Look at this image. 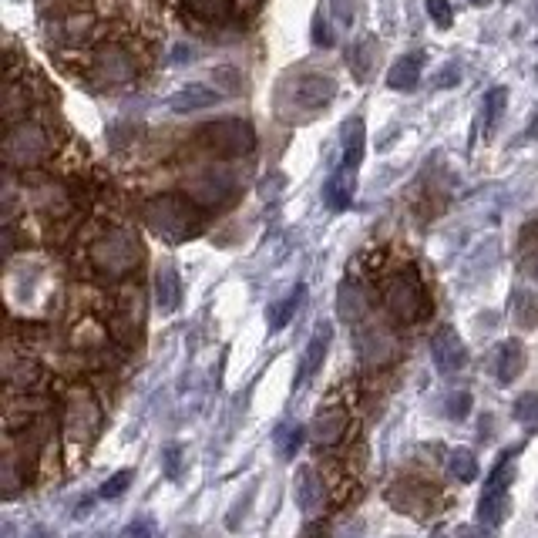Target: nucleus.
Listing matches in <instances>:
<instances>
[{
	"label": "nucleus",
	"instance_id": "obj_1",
	"mask_svg": "<svg viewBox=\"0 0 538 538\" xmlns=\"http://www.w3.org/2000/svg\"><path fill=\"white\" fill-rule=\"evenodd\" d=\"M142 222L148 226V233H155L159 239H165V243H185V239H192L202 229V212L192 196L165 192V196H155L145 202Z\"/></svg>",
	"mask_w": 538,
	"mask_h": 538
},
{
	"label": "nucleus",
	"instance_id": "obj_2",
	"mask_svg": "<svg viewBox=\"0 0 538 538\" xmlns=\"http://www.w3.org/2000/svg\"><path fill=\"white\" fill-rule=\"evenodd\" d=\"M145 259V249L138 243L135 233L128 229H111V233H101L95 243L88 246V266L95 269L101 280H128L132 273H138Z\"/></svg>",
	"mask_w": 538,
	"mask_h": 538
},
{
	"label": "nucleus",
	"instance_id": "obj_3",
	"mask_svg": "<svg viewBox=\"0 0 538 538\" xmlns=\"http://www.w3.org/2000/svg\"><path fill=\"white\" fill-rule=\"evenodd\" d=\"M380 303L391 313V320L404 323V327L421 323L431 313V296L424 290L421 276H417L411 266L387 276L384 286H380Z\"/></svg>",
	"mask_w": 538,
	"mask_h": 538
},
{
	"label": "nucleus",
	"instance_id": "obj_4",
	"mask_svg": "<svg viewBox=\"0 0 538 538\" xmlns=\"http://www.w3.org/2000/svg\"><path fill=\"white\" fill-rule=\"evenodd\" d=\"M0 152H4V165L11 172H27V169H37L41 162H48V155L54 152V142H51V132L41 122L24 118V122L7 128Z\"/></svg>",
	"mask_w": 538,
	"mask_h": 538
},
{
	"label": "nucleus",
	"instance_id": "obj_5",
	"mask_svg": "<svg viewBox=\"0 0 538 538\" xmlns=\"http://www.w3.org/2000/svg\"><path fill=\"white\" fill-rule=\"evenodd\" d=\"M337 95V81L327 74H300L286 78L280 85V115L283 118H306L323 111Z\"/></svg>",
	"mask_w": 538,
	"mask_h": 538
},
{
	"label": "nucleus",
	"instance_id": "obj_6",
	"mask_svg": "<svg viewBox=\"0 0 538 538\" xmlns=\"http://www.w3.org/2000/svg\"><path fill=\"white\" fill-rule=\"evenodd\" d=\"M199 145L219 159H243L256 148V132L246 118H219L199 128Z\"/></svg>",
	"mask_w": 538,
	"mask_h": 538
},
{
	"label": "nucleus",
	"instance_id": "obj_7",
	"mask_svg": "<svg viewBox=\"0 0 538 538\" xmlns=\"http://www.w3.org/2000/svg\"><path fill=\"white\" fill-rule=\"evenodd\" d=\"M88 74L105 88H122L138 78V58L125 44H98L88 58Z\"/></svg>",
	"mask_w": 538,
	"mask_h": 538
},
{
	"label": "nucleus",
	"instance_id": "obj_8",
	"mask_svg": "<svg viewBox=\"0 0 538 538\" xmlns=\"http://www.w3.org/2000/svg\"><path fill=\"white\" fill-rule=\"evenodd\" d=\"M101 428V407L85 387H74L64 401V434L71 444H88Z\"/></svg>",
	"mask_w": 538,
	"mask_h": 538
},
{
	"label": "nucleus",
	"instance_id": "obj_9",
	"mask_svg": "<svg viewBox=\"0 0 538 538\" xmlns=\"http://www.w3.org/2000/svg\"><path fill=\"white\" fill-rule=\"evenodd\" d=\"M512 451L502 454L498 468L491 471L485 481V491H481V502H478V518L481 525H502L508 518V485H512Z\"/></svg>",
	"mask_w": 538,
	"mask_h": 538
},
{
	"label": "nucleus",
	"instance_id": "obj_10",
	"mask_svg": "<svg viewBox=\"0 0 538 538\" xmlns=\"http://www.w3.org/2000/svg\"><path fill=\"white\" fill-rule=\"evenodd\" d=\"M233 192H236V182L226 169H202L189 179V196L196 199L199 206H222Z\"/></svg>",
	"mask_w": 538,
	"mask_h": 538
},
{
	"label": "nucleus",
	"instance_id": "obj_11",
	"mask_svg": "<svg viewBox=\"0 0 538 538\" xmlns=\"http://www.w3.org/2000/svg\"><path fill=\"white\" fill-rule=\"evenodd\" d=\"M431 357H434V367H438L441 374H458V370H465L468 350H465V343H461L458 333H454V327H441L438 333H434Z\"/></svg>",
	"mask_w": 538,
	"mask_h": 538
},
{
	"label": "nucleus",
	"instance_id": "obj_12",
	"mask_svg": "<svg viewBox=\"0 0 538 538\" xmlns=\"http://www.w3.org/2000/svg\"><path fill=\"white\" fill-rule=\"evenodd\" d=\"M357 350H360V360H364V364L380 367V364H387V360H394L397 343H394V337H391V333H387V330L367 327V330H360Z\"/></svg>",
	"mask_w": 538,
	"mask_h": 538
},
{
	"label": "nucleus",
	"instance_id": "obj_13",
	"mask_svg": "<svg viewBox=\"0 0 538 538\" xmlns=\"http://www.w3.org/2000/svg\"><path fill=\"white\" fill-rule=\"evenodd\" d=\"M95 31L98 24L91 14H68L54 24V37H58V44H64V48H85V44L95 41Z\"/></svg>",
	"mask_w": 538,
	"mask_h": 538
},
{
	"label": "nucleus",
	"instance_id": "obj_14",
	"mask_svg": "<svg viewBox=\"0 0 538 538\" xmlns=\"http://www.w3.org/2000/svg\"><path fill=\"white\" fill-rule=\"evenodd\" d=\"M330 340H333V327H330V323H320V327L313 330L310 343H306V350H303L300 374H296V387H303L306 380H310L323 367V357H327V350H330Z\"/></svg>",
	"mask_w": 538,
	"mask_h": 538
},
{
	"label": "nucleus",
	"instance_id": "obj_15",
	"mask_svg": "<svg viewBox=\"0 0 538 538\" xmlns=\"http://www.w3.org/2000/svg\"><path fill=\"white\" fill-rule=\"evenodd\" d=\"M347 424H350V414L347 407H327V411H320L317 417H313V441L320 444V448H333L343 434H347Z\"/></svg>",
	"mask_w": 538,
	"mask_h": 538
},
{
	"label": "nucleus",
	"instance_id": "obj_16",
	"mask_svg": "<svg viewBox=\"0 0 538 538\" xmlns=\"http://www.w3.org/2000/svg\"><path fill=\"white\" fill-rule=\"evenodd\" d=\"M222 101V91L219 88H209V85H185L179 88L175 95L169 98V108L175 115H192V111H206L212 105Z\"/></svg>",
	"mask_w": 538,
	"mask_h": 538
},
{
	"label": "nucleus",
	"instance_id": "obj_17",
	"mask_svg": "<svg viewBox=\"0 0 538 538\" xmlns=\"http://www.w3.org/2000/svg\"><path fill=\"white\" fill-rule=\"evenodd\" d=\"M323 498H327V488H323L320 475L313 468L296 471V505L303 508L306 515H320L323 512Z\"/></svg>",
	"mask_w": 538,
	"mask_h": 538
},
{
	"label": "nucleus",
	"instance_id": "obj_18",
	"mask_svg": "<svg viewBox=\"0 0 538 538\" xmlns=\"http://www.w3.org/2000/svg\"><path fill=\"white\" fill-rule=\"evenodd\" d=\"M34 206L41 209L44 216L61 219V216H68V212L74 209V196H71L68 185L44 182V185H37V189H34Z\"/></svg>",
	"mask_w": 538,
	"mask_h": 538
},
{
	"label": "nucleus",
	"instance_id": "obj_19",
	"mask_svg": "<svg viewBox=\"0 0 538 538\" xmlns=\"http://www.w3.org/2000/svg\"><path fill=\"white\" fill-rule=\"evenodd\" d=\"M34 105V95H31V85H27V78H7V88H4V122L7 128L24 122L27 111Z\"/></svg>",
	"mask_w": 538,
	"mask_h": 538
},
{
	"label": "nucleus",
	"instance_id": "obj_20",
	"mask_svg": "<svg viewBox=\"0 0 538 538\" xmlns=\"http://www.w3.org/2000/svg\"><path fill=\"white\" fill-rule=\"evenodd\" d=\"M525 370V347L522 340H505L495 354V377L498 384H512L518 380V374Z\"/></svg>",
	"mask_w": 538,
	"mask_h": 538
},
{
	"label": "nucleus",
	"instance_id": "obj_21",
	"mask_svg": "<svg viewBox=\"0 0 538 538\" xmlns=\"http://www.w3.org/2000/svg\"><path fill=\"white\" fill-rule=\"evenodd\" d=\"M179 300H182V283L175 266H159V273H155V303H159V310L175 313L179 310Z\"/></svg>",
	"mask_w": 538,
	"mask_h": 538
},
{
	"label": "nucleus",
	"instance_id": "obj_22",
	"mask_svg": "<svg viewBox=\"0 0 538 538\" xmlns=\"http://www.w3.org/2000/svg\"><path fill=\"white\" fill-rule=\"evenodd\" d=\"M364 145H367L364 118L360 115L347 118V125H343V165H347V169H357L360 165V159H364Z\"/></svg>",
	"mask_w": 538,
	"mask_h": 538
},
{
	"label": "nucleus",
	"instance_id": "obj_23",
	"mask_svg": "<svg viewBox=\"0 0 538 538\" xmlns=\"http://www.w3.org/2000/svg\"><path fill=\"white\" fill-rule=\"evenodd\" d=\"M239 0H185V11H189L196 21L206 24H222L236 14Z\"/></svg>",
	"mask_w": 538,
	"mask_h": 538
},
{
	"label": "nucleus",
	"instance_id": "obj_24",
	"mask_svg": "<svg viewBox=\"0 0 538 538\" xmlns=\"http://www.w3.org/2000/svg\"><path fill=\"white\" fill-rule=\"evenodd\" d=\"M387 85L394 91H414L421 85V58H417V54H407V58L394 61V68L387 71Z\"/></svg>",
	"mask_w": 538,
	"mask_h": 538
},
{
	"label": "nucleus",
	"instance_id": "obj_25",
	"mask_svg": "<svg viewBox=\"0 0 538 538\" xmlns=\"http://www.w3.org/2000/svg\"><path fill=\"white\" fill-rule=\"evenodd\" d=\"M303 296H306V290H303V286H296V290H293V293H286L280 303H273V306H269V310H266V323H269V330H283L286 323L293 320V313H296V306L303 303Z\"/></svg>",
	"mask_w": 538,
	"mask_h": 538
},
{
	"label": "nucleus",
	"instance_id": "obj_26",
	"mask_svg": "<svg viewBox=\"0 0 538 538\" xmlns=\"http://www.w3.org/2000/svg\"><path fill=\"white\" fill-rule=\"evenodd\" d=\"M350 199H354V185H350V179L343 172L330 175L327 185H323V202H327L330 209H350Z\"/></svg>",
	"mask_w": 538,
	"mask_h": 538
},
{
	"label": "nucleus",
	"instance_id": "obj_27",
	"mask_svg": "<svg viewBox=\"0 0 538 538\" xmlns=\"http://www.w3.org/2000/svg\"><path fill=\"white\" fill-rule=\"evenodd\" d=\"M37 364L34 360H14V354H7V367H4V377H7V384L11 387H31L34 380H37Z\"/></svg>",
	"mask_w": 538,
	"mask_h": 538
},
{
	"label": "nucleus",
	"instance_id": "obj_28",
	"mask_svg": "<svg viewBox=\"0 0 538 538\" xmlns=\"http://www.w3.org/2000/svg\"><path fill=\"white\" fill-rule=\"evenodd\" d=\"M505 101H508L505 88H491L485 95V105H481V128H485V135L495 132L498 118H502V111H505Z\"/></svg>",
	"mask_w": 538,
	"mask_h": 538
},
{
	"label": "nucleus",
	"instance_id": "obj_29",
	"mask_svg": "<svg viewBox=\"0 0 538 538\" xmlns=\"http://www.w3.org/2000/svg\"><path fill=\"white\" fill-rule=\"evenodd\" d=\"M300 444H303L300 424H280V428H276V451H280L283 461H293L296 451H300Z\"/></svg>",
	"mask_w": 538,
	"mask_h": 538
},
{
	"label": "nucleus",
	"instance_id": "obj_30",
	"mask_svg": "<svg viewBox=\"0 0 538 538\" xmlns=\"http://www.w3.org/2000/svg\"><path fill=\"white\" fill-rule=\"evenodd\" d=\"M448 471L458 481H465V485H471V481L478 478V461H475V454L465 451V448H458V451H451V458H448Z\"/></svg>",
	"mask_w": 538,
	"mask_h": 538
},
{
	"label": "nucleus",
	"instance_id": "obj_31",
	"mask_svg": "<svg viewBox=\"0 0 538 538\" xmlns=\"http://www.w3.org/2000/svg\"><path fill=\"white\" fill-rule=\"evenodd\" d=\"M350 64H354V71H357V78H367V71H370V58H374V37H360V41L350 48Z\"/></svg>",
	"mask_w": 538,
	"mask_h": 538
},
{
	"label": "nucleus",
	"instance_id": "obj_32",
	"mask_svg": "<svg viewBox=\"0 0 538 538\" xmlns=\"http://www.w3.org/2000/svg\"><path fill=\"white\" fill-rule=\"evenodd\" d=\"M515 421L528 424V428H538V394H522L512 407Z\"/></svg>",
	"mask_w": 538,
	"mask_h": 538
},
{
	"label": "nucleus",
	"instance_id": "obj_33",
	"mask_svg": "<svg viewBox=\"0 0 538 538\" xmlns=\"http://www.w3.org/2000/svg\"><path fill=\"white\" fill-rule=\"evenodd\" d=\"M135 478V471L132 468H125V471H118V475H111L105 485H101V498H118V495H125V488H128V481Z\"/></svg>",
	"mask_w": 538,
	"mask_h": 538
},
{
	"label": "nucleus",
	"instance_id": "obj_34",
	"mask_svg": "<svg viewBox=\"0 0 538 538\" xmlns=\"http://www.w3.org/2000/svg\"><path fill=\"white\" fill-rule=\"evenodd\" d=\"M424 7H428V14H431V21L438 24V27H451V4L448 0H424Z\"/></svg>",
	"mask_w": 538,
	"mask_h": 538
},
{
	"label": "nucleus",
	"instance_id": "obj_35",
	"mask_svg": "<svg viewBox=\"0 0 538 538\" xmlns=\"http://www.w3.org/2000/svg\"><path fill=\"white\" fill-rule=\"evenodd\" d=\"M471 414V394H451L448 397V417H454V421H465V417Z\"/></svg>",
	"mask_w": 538,
	"mask_h": 538
},
{
	"label": "nucleus",
	"instance_id": "obj_36",
	"mask_svg": "<svg viewBox=\"0 0 538 538\" xmlns=\"http://www.w3.org/2000/svg\"><path fill=\"white\" fill-rule=\"evenodd\" d=\"M461 81V71L458 64H444V68L431 78V88H454Z\"/></svg>",
	"mask_w": 538,
	"mask_h": 538
},
{
	"label": "nucleus",
	"instance_id": "obj_37",
	"mask_svg": "<svg viewBox=\"0 0 538 538\" xmlns=\"http://www.w3.org/2000/svg\"><path fill=\"white\" fill-rule=\"evenodd\" d=\"M212 78H216V85H222L226 91H243V81H239V74H236V68H216L212 71Z\"/></svg>",
	"mask_w": 538,
	"mask_h": 538
},
{
	"label": "nucleus",
	"instance_id": "obj_38",
	"mask_svg": "<svg viewBox=\"0 0 538 538\" xmlns=\"http://www.w3.org/2000/svg\"><path fill=\"white\" fill-rule=\"evenodd\" d=\"M179 468H182V448H179V444H172V448L165 451V475L175 478V475H179Z\"/></svg>",
	"mask_w": 538,
	"mask_h": 538
},
{
	"label": "nucleus",
	"instance_id": "obj_39",
	"mask_svg": "<svg viewBox=\"0 0 538 538\" xmlns=\"http://www.w3.org/2000/svg\"><path fill=\"white\" fill-rule=\"evenodd\" d=\"M122 538H152V525H148V522H135V525H128Z\"/></svg>",
	"mask_w": 538,
	"mask_h": 538
},
{
	"label": "nucleus",
	"instance_id": "obj_40",
	"mask_svg": "<svg viewBox=\"0 0 538 538\" xmlns=\"http://www.w3.org/2000/svg\"><path fill=\"white\" fill-rule=\"evenodd\" d=\"M313 41H317L320 48H330V44H333V37H330L327 24H323V21H317V24H313Z\"/></svg>",
	"mask_w": 538,
	"mask_h": 538
},
{
	"label": "nucleus",
	"instance_id": "obj_41",
	"mask_svg": "<svg viewBox=\"0 0 538 538\" xmlns=\"http://www.w3.org/2000/svg\"><path fill=\"white\" fill-rule=\"evenodd\" d=\"M458 538H491V535L478 532V528H461V532H458Z\"/></svg>",
	"mask_w": 538,
	"mask_h": 538
},
{
	"label": "nucleus",
	"instance_id": "obj_42",
	"mask_svg": "<svg viewBox=\"0 0 538 538\" xmlns=\"http://www.w3.org/2000/svg\"><path fill=\"white\" fill-rule=\"evenodd\" d=\"M528 138H538V111H535V118H532V125H528Z\"/></svg>",
	"mask_w": 538,
	"mask_h": 538
},
{
	"label": "nucleus",
	"instance_id": "obj_43",
	"mask_svg": "<svg viewBox=\"0 0 538 538\" xmlns=\"http://www.w3.org/2000/svg\"><path fill=\"white\" fill-rule=\"evenodd\" d=\"M468 4H475V7H488L491 0H468Z\"/></svg>",
	"mask_w": 538,
	"mask_h": 538
}]
</instances>
